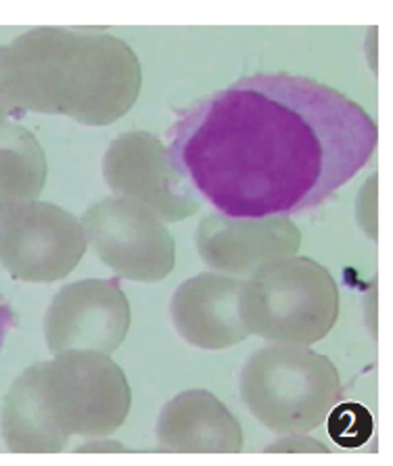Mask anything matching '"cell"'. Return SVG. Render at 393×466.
<instances>
[{"instance_id":"obj_1","label":"cell","mask_w":393,"mask_h":466,"mask_svg":"<svg viewBox=\"0 0 393 466\" xmlns=\"http://www.w3.org/2000/svg\"><path fill=\"white\" fill-rule=\"evenodd\" d=\"M167 138L172 164L217 214L262 220L346 187L373 159L378 126L339 90L277 72L201 98Z\"/></svg>"},{"instance_id":"obj_2","label":"cell","mask_w":393,"mask_h":466,"mask_svg":"<svg viewBox=\"0 0 393 466\" xmlns=\"http://www.w3.org/2000/svg\"><path fill=\"white\" fill-rule=\"evenodd\" d=\"M140 86L143 67L136 53L111 34L45 25L0 51V93L19 113L109 126L132 109Z\"/></svg>"},{"instance_id":"obj_3","label":"cell","mask_w":393,"mask_h":466,"mask_svg":"<svg viewBox=\"0 0 393 466\" xmlns=\"http://www.w3.org/2000/svg\"><path fill=\"white\" fill-rule=\"evenodd\" d=\"M132 391L124 370L101 351H67L34 364L11 385L3 435L11 451L53 454L72 437L107 440L128 419Z\"/></svg>"},{"instance_id":"obj_4","label":"cell","mask_w":393,"mask_h":466,"mask_svg":"<svg viewBox=\"0 0 393 466\" xmlns=\"http://www.w3.org/2000/svg\"><path fill=\"white\" fill-rule=\"evenodd\" d=\"M339 301V287L325 266L289 256L268 261L243 280L238 309L249 335L307 348L331 333Z\"/></svg>"},{"instance_id":"obj_5","label":"cell","mask_w":393,"mask_h":466,"mask_svg":"<svg viewBox=\"0 0 393 466\" xmlns=\"http://www.w3.org/2000/svg\"><path fill=\"white\" fill-rule=\"evenodd\" d=\"M238 387L249 412L278 435L310 433L341 400L335 364L297 345L257 351L245 362Z\"/></svg>"},{"instance_id":"obj_6","label":"cell","mask_w":393,"mask_h":466,"mask_svg":"<svg viewBox=\"0 0 393 466\" xmlns=\"http://www.w3.org/2000/svg\"><path fill=\"white\" fill-rule=\"evenodd\" d=\"M93 251L117 277L157 282L176 266V241L149 208L122 197L98 199L82 214Z\"/></svg>"},{"instance_id":"obj_7","label":"cell","mask_w":393,"mask_h":466,"mask_svg":"<svg viewBox=\"0 0 393 466\" xmlns=\"http://www.w3.org/2000/svg\"><path fill=\"white\" fill-rule=\"evenodd\" d=\"M86 235L72 211L27 201L0 214V266L15 280L55 282L76 270Z\"/></svg>"},{"instance_id":"obj_8","label":"cell","mask_w":393,"mask_h":466,"mask_svg":"<svg viewBox=\"0 0 393 466\" xmlns=\"http://www.w3.org/2000/svg\"><path fill=\"white\" fill-rule=\"evenodd\" d=\"M103 176L116 197L149 208L161 222H182L199 211L196 193L172 164L156 134L130 130L111 140Z\"/></svg>"},{"instance_id":"obj_9","label":"cell","mask_w":393,"mask_h":466,"mask_svg":"<svg viewBox=\"0 0 393 466\" xmlns=\"http://www.w3.org/2000/svg\"><path fill=\"white\" fill-rule=\"evenodd\" d=\"M132 320L130 303L117 279H84L55 295L45 316L46 348L111 354L124 343Z\"/></svg>"},{"instance_id":"obj_10","label":"cell","mask_w":393,"mask_h":466,"mask_svg":"<svg viewBox=\"0 0 393 466\" xmlns=\"http://www.w3.org/2000/svg\"><path fill=\"white\" fill-rule=\"evenodd\" d=\"M301 232L289 216L262 220H235L209 211L196 226V249L207 266L220 274L251 277L268 261L295 256Z\"/></svg>"},{"instance_id":"obj_11","label":"cell","mask_w":393,"mask_h":466,"mask_svg":"<svg viewBox=\"0 0 393 466\" xmlns=\"http://www.w3.org/2000/svg\"><path fill=\"white\" fill-rule=\"evenodd\" d=\"M243 280L217 272H203L182 282L170 303L178 335L195 348L228 350L249 337L241 309Z\"/></svg>"},{"instance_id":"obj_12","label":"cell","mask_w":393,"mask_h":466,"mask_svg":"<svg viewBox=\"0 0 393 466\" xmlns=\"http://www.w3.org/2000/svg\"><path fill=\"white\" fill-rule=\"evenodd\" d=\"M157 448L180 454H235L243 450V429L214 393L182 391L159 414Z\"/></svg>"},{"instance_id":"obj_13","label":"cell","mask_w":393,"mask_h":466,"mask_svg":"<svg viewBox=\"0 0 393 466\" xmlns=\"http://www.w3.org/2000/svg\"><path fill=\"white\" fill-rule=\"evenodd\" d=\"M48 164L38 138L19 124H0V214L38 199Z\"/></svg>"},{"instance_id":"obj_14","label":"cell","mask_w":393,"mask_h":466,"mask_svg":"<svg viewBox=\"0 0 393 466\" xmlns=\"http://www.w3.org/2000/svg\"><path fill=\"white\" fill-rule=\"evenodd\" d=\"M327 427L337 446L352 450L364 446L370 440L375 431V420L373 414L358 401H341L328 412Z\"/></svg>"},{"instance_id":"obj_15","label":"cell","mask_w":393,"mask_h":466,"mask_svg":"<svg viewBox=\"0 0 393 466\" xmlns=\"http://www.w3.org/2000/svg\"><path fill=\"white\" fill-rule=\"evenodd\" d=\"M266 451H328L322 441H316L312 437L304 435H283L277 443L266 448Z\"/></svg>"},{"instance_id":"obj_16","label":"cell","mask_w":393,"mask_h":466,"mask_svg":"<svg viewBox=\"0 0 393 466\" xmlns=\"http://www.w3.org/2000/svg\"><path fill=\"white\" fill-rule=\"evenodd\" d=\"M15 324H17L15 309L11 308V303L3 298V293H0V350H3V345L11 330L15 329Z\"/></svg>"},{"instance_id":"obj_17","label":"cell","mask_w":393,"mask_h":466,"mask_svg":"<svg viewBox=\"0 0 393 466\" xmlns=\"http://www.w3.org/2000/svg\"><path fill=\"white\" fill-rule=\"evenodd\" d=\"M0 51H3V46H0ZM13 116H19V111L13 107L9 101H6L3 93H0V124H3L6 117H13Z\"/></svg>"}]
</instances>
